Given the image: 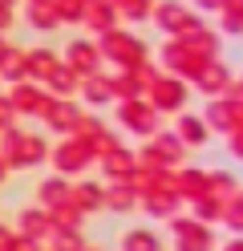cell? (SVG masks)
<instances>
[{"instance_id":"6da1fadb","label":"cell","mask_w":243,"mask_h":251,"mask_svg":"<svg viewBox=\"0 0 243 251\" xmlns=\"http://www.w3.org/2000/svg\"><path fill=\"white\" fill-rule=\"evenodd\" d=\"M178 98H183V93H178L174 85H158V101H166V105H174Z\"/></svg>"},{"instance_id":"7a4b0ae2","label":"cell","mask_w":243,"mask_h":251,"mask_svg":"<svg viewBox=\"0 0 243 251\" xmlns=\"http://www.w3.org/2000/svg\"><path fill=\"white\" fill-rule=\"evenodd\" d=\"M81 4H85V0H61V12H69V21H73L81 12Z\"/></svg>"},{"instance_id":"3957f363","label":"cell","mask_w":243,"mask_h":251,"mask_svg":"<svg viewBox=\"0 0 243 251\" xmlns=\"http://www.w3.org/2000/svg\"><path fill=\"white\" fill-rule=\"evenodd\" d=\"M122 4H126V12H130V17H138V12L150 4V0H122Z\"/></svg>"},{"instance_id":"277c9868","label":"cell","mask_w":243,"mask_h":251,"mask_svg":"<svg viewBox=\"0 0 243 251\" xmlns=\"http://www.w3.org/2000/svg\"><path fill=\"white\" fill-rule=\"evenodd\" d=\"M73 49H77V53H73V57H77V61H81V65H89V61H93V53H89V45H73Z\"/></svg>"},{"instance_id":"5b68a950","label":"cell","mask_w":243,"mask_h":251,"mask_svg":"<svg viewBox=\"0 0 243 251\" xmlns=\"http://www.w3.org/2000/svg\"><path fill=\"white\" fill-rule=\"evenodd\" d=\"M183 134H187V138H194V142H199V138H203V126H194V122H187V126H183Z\"/></svg>"},{"instance_id":"8992f818","label":"cell","mask_w":243,"mask_h":251,"mask_svg":"<svg viewBox=\"0 0 243 251\" xmlns=\"http://www.w3.org/2000/svg\"><path fill=\"white\" fill-rule=\"evenodd\" d=\"M219 81H223V73H215V69H211V73H207V81H203V85H207V89H215Z\"/></svg>"},{"instance_id":"52a82bcc","label":"cell","mask_w":243,"mask_h":251,"mask_svg":"<svg viewBox=\"0 0 243 251\" xmlns=\"http://www.w3.org/2000/svg\"><path fill=\"white\" fill-rule=\"evenodd\" d=\"M203 4H211V8H215V4H219V0H203Z\"/></svg>"},{"instance_id":"ba28073f","label":"cell","mask_w":243,"mask_h":251,"mask_svg":"<svg viewBox=\"0 0 243 251\" xmlns=\"http://www.w3.org/2000/svg\"><path fill=\"white\" fill-rule=\"evenodd\" d=\"M4 21H8V17H4V12H0V25H4Z\"/></svg>"},{"instance_id":"9c48e42d","label":"cell","mask_w":243,"mask_h":251,"mask_svg":"<svg viewBox=\"0 0 243 251\" xmlns=\"http://www.w3.org/2000/svg\"><path fill=\"white\" fill-rule=\"evenodd\" d=\"M0 4H8V0H0Z\"/></svg>"}]
</instances>
